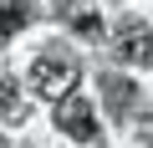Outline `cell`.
<instances>
[{
    "mask_svg": "<svg viewBox=\"0 0 153 148\" xmlns=\"http://www.w3.org/2000/svg\"><path fill=\"white\" fill-rule=\"evenodd\" d=\"M56 128H61L66 138H76V143H92V138H97V118H92V102H87V97H76V92L56 97Z\"/></svg>",
    "mask_w": 153,
    "mask_h": 148,
    "instance_id": "7a4b0ae2",
    "label": "cell"
},
{
    "mask_svg": "<svg viewBox=\"0 0 153 148\" xmlns=\"http://www.w3.org/2000/svg\"><path fill=\"white\" fill-rule=\"evenodd\" d=\"M56 5H61V16L76 26V36H87V41H97V36H102V21L87 10V0H56Z\"/></svg>",
    "mask_w": 153,
    "mask_h": 148,
    "instance_id": "277c9868",
    "label": "cell"
},
{
    "mask_svg": "<svg viewBox=\"0 0 153 148\" xmlns=\"http://www.w3.org/2000/svg\"><path fill=\"white\" fill-rule=\"evenodd\" d=\"M112 61H123V66H148V61H153V31H148L143 21H128V26L112 36Z\"/></svg>",
    "mask_w": 153,
    "mask_h": 148,
    "instance_id": "3957f363",
    "label": "cell"
},
{
    "mask_svg": "<svg viewBox=\"0 0 153 148\" xmlns=\"http://www.w3.org/2000/svg\"><path fill=\"white\" fill-rule=\"evenodd\" d=\"M143 148H153V123H143Z\"/></svg>",
    "mask_w": 153,
    "mask_h": 148,
    "instance_id": "ba28073f",
    "label": "cell"
},
{
    "mask_svg": "<svg viewBox=\"0 0 153 148\" xmlns=\"http://www.w3.org/2000/svg\"><path fill=\"white\" fill-rule=\"evenodd\" d=\"M26 26H31V0H0V41H10Z\"/></svg>",
    "mask_w": 153,
    "mask_h": 148,
    "instance_id": "5b68a950",
    "label": "cell"
},
{
    "mask_svg": "<svg viewBox=\"0 0 153 148\" xmlns=\"http://www.w3.org/2000/svg\"><path fill=\"white\" fill-rule=\"evenodd\" d=\"M0 112H5V123H21L26 118V97H21V82L16 77H0Z\"/></svg>",
    "mask_w": 153,
    "mask_h": 148,
    "instance_id": "52a82bcc",
    "label": "cell"
},
{
    "mask_svg": "<svg viewBox=\"0 0 153 148\" xmlns=\"http://www.w3.org/2000/svg\"><path fill=\"white\" fill-rule=\"evenodd\" d=\"M76 77H82V61L76 56H66V51H56V46H46L36 61H31V92H41V97H66L71 87H76Z\"/></svg>",
    "mask_w": 153,
    "mask_h": 148,
    "instance_id": "6da1fadb",
    "label": "cell"
},
{
    "mask_svg": "<svg viewBox=\"0 0 153 148\" xmlns=\"http://www.w3.org/2000/svg\"><path fill=\"white\" fill-rule=\"evenodd\" d=\"M102 92H107V112H112V118H123V112L133 107V97H138V87L123 82V77H102Z\"/></svg>",
    "mask_w": 153,
    "mask_h": 148,
    "instance_id": "8992f818",
    "label": "cell"
}]
</instances>
